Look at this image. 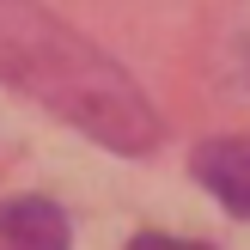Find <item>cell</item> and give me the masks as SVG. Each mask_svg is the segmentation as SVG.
I'll list each match as a JSON object with an SVG mask.
<instances>
[{
    "instance_id": "cell-2",
    "label": "cell",
    "mask_w": 250,
    "mask_h": 250,
    "mask_svg": "<svg viewBox=\"0 0 250 250\" xmlns=\"http://www.w3.org/2000/svg\"><path fill=\"white\" fill-rule=\"evenodd\" d=\"M189 171L208 195H220L238 220H250V134H226V141L195 146Z\"/></svg>"
},
{
    "instance_id": "cell-4",
    "label": "cell",
    "mask_w": 250,
    "mask_h": 250,
    "mask_svg": "<svg viewBox=\"0 0 250 250\" xmlns=\"http://www.w3.org/2000/svg\"><path fill=\"white\" fill-rule=\"evenodd\" d=\"M128 250H208V244H195V238H165V232H141Z\"/></svg>"
},
{
    "instance_id": "cell-1",
    "label": "cell",
    "mask_w": 250,
    "mask_h": 250,
    "mask_svg": "<svg viewBox=\"0 0 250 250\" xmlns=\"http://www.w3.org/2000/svg\"><path fill=\"white\" fill-rule=\"evenodd\" d=\"M0 80L55 110L61 122L85 128L110 153L159 146V116L146 92L122 73V61L85 43L43 0H0Z\"/></svg>"
},
{
    "instance_id": "cell-3",
    "label": "cell",
    "mask_w": 250,
    "mask_h": 250,
    "mask_svg": "<svg viewBox=\"0 0 250 250\" xmlns=\"http://www.w3.org/2000/svg\"><path fill=\"white\" fill-rule=\"evenodd\" d=\"M73 226L43 195H12L0 202V250H67Z\"/></svg>"
}]
</instances>
